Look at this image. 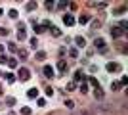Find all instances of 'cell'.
Wrapping results in <instances>:
<instances>
[{"label": "cell", "mask_w": 128, "mask_h": 115, "mask_svg": "<svg viewBox=\"0 0 128 115\" xmlns=\"http://www.w3.org/2000/svg\"><path fill=\"white\" fill-rule=\"evenodd\" d=\"M17 77H19L21 81H29V79H31V71H29L27 67H21V69L17 71Z\"/></svg>", "instance_id": "obj_1"}, {"label": "cell", "mask_w": 128, "mask_h": 115, "mask_svg": "<svg viewBox=\"0 0 128 115\" xmlns=\"http://www.w3.org/2000/svg\"><path fill=\"white\" fill-rule=\"evenodd\" d=\"M122 35H124V31H122L120 27H113V29H111V37H113V38H120Z\"/></svg>", "instance_id": "obj_2"}, {"label": "cell", "mask_w": 128, "mask_h": 115, "mask_svg": "<svg viewBox=\"0 0 128 115\" xmlns=\"http://www.w3.org/2000/svg\"><path fill=\"white\" fill-rule=\"evenodd\" d=\"M63 23H65V25H69V27H73V25H75V17L71 16V14H65V16H63Z\"/></svg>", "instance_id": "obj_3"}, {"label": "cell", "mask_w": 128, "mask_h": 115, "mask_svg": "<svg viewBox=\"0 0 128 115\" xmlns=\"http://www.w3.org/2000/svg\"><path fill=\"white\" fill-rule=\"evenodd\" d=\"M105 67H107V71H109V73H113V71H120V65H118V63H113V61H109Z\"/></svg>", "instance_id": "obj_4"}, {"label": "cell", "mask_w": 128, "mask_h": 115, "mask_svg": "<svg viewBox=\"0 0 128 115\" xmlns=\"http://www.w3.org/2000/svg\"><path fill=\"white\" fill-rule=\"evenodd\" d=\"M42 73H44V77H52V75H54V67H52V65H44Z\"/></svg>", "instance_id": "obj_5"}, {"label": "cell", "mask_w": 128, "mask_h": 115, "mask_svg": "<svg viewBox=\"0 0 128 115\" xmlns=\"http://www.w3.org/2000/svg\"><path fill=\"white\" fill-rule=\"evenodd\" d=\"M94 44H96V48L105 50V40H103V38H96V40H94Z\"/></svg>", "instance_id": "obj_6"}, {"label": "cell", "mask_w": 128, "mask_h": 115, "mask_svg": "<svg viewBox=\"0 0 128 115\" xmlns=\"http://www.w3.org/2000/svg\"><path fill=\"white\" fill-rule=\"evenodd\" d=\"M58 69H59L61 73H65V71H67V61L59 60V61H58Z\"/></svg>", "instance_id": "obj_7"}, {"label": "cell", "mask_w": 128, "mask_h": 115, "mask_svg": "<svg viewBox=\"0 0 128 115\" xmlns=\"http://www.w3.org/2000/svg\"><path fill=\"white\" fill-rule=\"evenodd\" d=\"M73 79H75V82H80V81H84V75H82V71H75V77H73Z\"/></svg>", "instance_id": "obj_8"}, {"label": "cell", "mask_w": 128, "mask_h": 115, "mask_svg": "<svg viewBox=\"0 0 128 115\" xmlns=\"http://www.w3.org/2000/svg\"><path fill=\"white\" fill-rule=\"evenodd\" d=\"M75 40H76V46H80V48H84V46H86V38L84 37H76Z\"/></svg>", "instance_id": "obj_9"}, {"label": "cell", "mask_w": 128, "mask_h": 115, "mask_svg": "<svg viewBox=\"0 0 128 115\" xmlns=\"http://www.w3.org/2000/svg\"><path fill=\"white\" fill-rule=\"evenodd\" d=\"M27 96H29V98H36L38 96V88H31V90L27 92Z\"/></svg>", "instance_id": "obj_10"}, {"label": "cell", "mask_w": 128, "mask_h": 115, "mask_svg": "<svg viewBox=\"0 0 128 115\" xmlns=\"http://www.w3.org/2000/svg\"><path fill=\"white\" fill-rule=\"evenodd\" d=\"M6 63H8V67H12V69H14V67H17V60H16V58H10Z\"/></svg>", "instance_id": "obj_11"}, {"label": "cell", "mask_w": 128, "mask_h": 115, "mask_svg": "<svg viewBox=\"0 0 128 115\" xmlns=\"http://www.w3.org/2000/svg\"><path fill=\"white\" fill-rule=\"evenodd\" d=\"M36 60H38V61H44V60H46V52H42V50H40V52H36Z\"/></svg>", "instance_id": "obj_12"}, {"label": "cell", "mask_w": 128, "mask_h": 115, "mask_svg": "<svg viewBox=\"0 0 128 115\" xmlns=\"http://www.w3.org/2000/svg\"><path fill=\"white\" fill-rule=\"evenodd\" d=\"M94 96H96V100H102V98H103V90H102V88H96Z\"/></svg>", "instance_id": "obj_13"}, {"label": "cell", "mask_w": 128, "mask_h": 115, "mask_svg": "<svg viewBox=\"0 0 128 115\" xmlns=\"http://www.w3.org/2000/svg\"><path fill=\"white\" fill-rule=\"evenodd\" d=\"M50 31H52V35H54V37H59V35H61V31H59L58 27H54V25L50 27Z\"/></svg>", "instance_id": "obj_14"}, {"label": "cell", "mask_w": 128, "mask_h": 115, "mask_svg": "<svg viewBox=\"0 0 128 115\" xmlns=\"http://www.w3.org/2000/svg\"><path fill=\"white\" fill-rule=\"evenodd\" d=\"M80 92H82V94H86V92H88V84H86L84 81L80 82Z\"/></svg>", "instance_id": "obj_15"}, {"label": "cell", "mask_w": 128, "mask_h": 115, "mask_svg": "<svg viewBox=\"0 0 128 115\" xmlns=\"http://www.w3.org/2000/svg\"><path fill=\"white\" fill-rule=\"evenodd\" d=\"M32 29H34V33H36V35H40V33L44 31V27H42V25H36V23H34V27H32Z\"/></svg>", "instance_id": "obj_16"}, {"label": "cell", "mask_w": 128, "mask_h": 115, "mask_svg": "<svg viewBox=\"0 0 128 115\" xmlns=\"http://www.w3.org/2000/svg\"><path fill=\"white\" fill-rule=\"evenodd\" d=\"M88 19H90V17L86 16V14H82V16H80V17H78V21H80V23H82V25H84V23H88Z\"/></svg>", "instance_id": "obj_17"}, {"label": "cell", "mask_w": 128, "mask_h": 115, "mask_svg": "<svg viewBox=\"0 0 128 115\" xmlns=\"http://www.w3.org/2000/svg\"><path fill=\"white\" fill-rule=\"evenodd\" d=\"M90 84L94 88H100V82H98V79H94V77H90Z\"/></svg>", "instance_id": "obj_18"}, {"label": "cell", "mask_w": 128, "mask_h": 115, "mask_svg": "<svg viewBox=\"0 0 128 115\" xmlns=\"http://www.w3.org/2000/svg\"><path fill=\"white\" fill-rule=\"evenodd\" d=\"M34 8H36V2H29L27 4V12H32Z\"/></svg>", "instance_id": "obj_19"}, {"label": "cell", "mask_w": 128, "mask_h": 115, "mask_svg": "<svg viewBox=\"0 0 128 115\" xmlns=\"http://www.w3.org/2000/svg\"><path fill=\"white\" fill-rule=\"evenodd\" d=\"M19 58H21V60H27V50H25V48L19 50Z\"/></svg>", "instance_id": "obj_20"}, {"label": "cell", "mask_w": 128, "mask_h": 115, "mask_svg": "<svg viewBox=\"0 0 128 115\" xmlns=\"http://www.w3.org/2000/svg\"><path fill=\"white\" fill-rule=\"evenodd\" d=\"M124 12H126V8L122 6V8H118V10H115L113 14H115V16H120V14H124Z\"/></svg>", "instance_id": "obj_21"}, {"label": "cell", "mask_w": 128, "mask_h": 115, "mask_svg": "<svg viewBox=\"0 0 128 115\" xmlns=\"http://www.w3.org/2000/svg\"><path fill=\"white\" fill-rule=\"evenodd\" d=\"M6 104H8V105L12 107V105L16 104V98H12V96H10V98H6Z\"/></svg>", "instance_id": "obj_22"}, {"label": "cell", "mask_w": 128, "mask_h": 115, "mask_svg": "<svg viewBox=\"0 0 128 115\" xmlns=\"http://www.w3.org/2000/svg\"><path fill=\"white\" fill-rule=\"evenodd\" d=\"M65 105H67L69 109H73V107H75V102H73V100H67V102H65Z\"/></svg>", "instance_id": "obj_23"}, {"label": "cell", "mask_w": 128, "mask_h": 115, "mask_svg": "<svg viewBox=\"0 0 128 115\" xmlns=\"http://www.w3.org/2000/svg\"><path fill=\"white\" fill-rule=\"evenodd\" d=\"M6 81H8V82H14V81H16V77L12 75V73H8V75H6Z\"/></svg>", "instance_id": "obj_24"}, {"label": "cell", "mask_w": 128, "mask_h": 115, "mask_svg": "<svg viewBox=\"0 0 128 115\" xmlns=\"http://www.w3.org/2000/svg\"><path fill=\"white\" fill-rule=\"evenodd\" d=\"M69 54H71V58H78V52H76L75 48H71V50H69Z\"/></svg>", "instance_id": "obj_25"}, {"label": "cell", "mask_w": 128, "mask_h": 115, "mask_svg": "<svg viewBox=\"0 0 128 115\" xmlns=\"http://www.w3.org/2000/svg\"><path fill=\"white\" fill-rule=\"evenodd\" d=\"M10 17L12 19H17V10H10Z\"/></svg>", "instance_id": "obj_26"}, {"label": "cell", "mask_w": 128, "mask_h": 115, "mask_svg": "<svg viewBox=\"0 0 128 115\" xmlns=\"http://www.w3.org/2000/svg\"><path fill=\"white\" fill-rule=\"evenodd\" d=\"M31 46H32V48H36V46H38V40H36V37H34V38H31Z\"/></svg>", "instance_id": "obj_27"}, {"label": "cell", "mask_w": 128, "mask_h": 115, "mask_svg": "<svg viewBox=\"0 0 128 115\" xmlns=\"http://www.w3.org/2000/svg\"><path fill=\"white\" fill-rule=\"evenodd\" d=\"M44 6H46V10H54V6H56V4H54V2H46Z\"/></svg>", "instance_id": "obj_28"}, {"label": "cell", "mask_w": 128, "mask_h": 115, "mask_svg": "<svg viewBox=\"0 0 128 115\" xmlns=\"http://www.w3.org/2000/svg\"><path fill=\"white\" fill-rule=\"evenodd\" d=\"M65 88H67L69 92H71V90H75V82H69V84H67V86H65Z\"/></svg>", "instance_id": "obj_29"}, {"label": "cell", "mask_w": 128, "mask_h": 115, "mask_svg": "<svg viewBox=\"0 0 128 115\" xmlns=\"http://www.w3.org/2000/svg\"><path fill=\"white\" fill-rule=\"evenodd\" d=\"M111 88H113V90H118V88H120V82H113Z\"/></svg>", "instance_id": "obj_30"}, {"label": "cell", "mask_w": 128, "mask_h": 115, "mask_svg": "<svg viewBox=\"0 0 128 115\" xmlns=\"http://www.w3.org/2000/svg\"><path fill=\"white\" fill-rule=\"evenodd\" d=\"M8 48H10L12 52H16V50H17V46H16V44H14V42H10V44H8Z\"/></svg>", "instance_id": "obj_31"}, {"label": "cell", "mask_w": 128, "mask_h": 115, "mask_svg": "<svg viewBox=\"0 0 128 115\" xmlns=\"http://www.w3.org/2000/svg\"><path fill=\"white\" fill-rule=\"evenodd\" d=\"M46 94H48V96H54V88L48 86V88H46Z\"/></svg>", "instance_id": "obj_32"}, {"label": "cell", "mask_w": 128, "mask_h": 115, "mask_svg": "<svg viewBox=\"0 0 128 115\" xmlns=\"http://www.w3.org/2000/svg\"><path fill=\"white\" fill-rule=\"evenodd\" d=\"M21 113H23V115H31V109H29V107H23Z\"/></svg>", "instance_id": "obj_33"}, {"label": "cell", "mask_w": 128, "mask_h": 115, "mask_svg": "<svg viewBox=\"0 0 128 115\" xmlns=\"http://www.w3.org/2000/svg\"><path fill=\"white\" fill-rule=\"evenodd\" d=\"M10 33V31H8V29H0V35H2V37H6V35Z\"/></svg>", "instance_id": "obj_34"}, {"label": "cell", "mask_w": 128, "mask_h": 115, "mask_svg": "<svg viewBox=\"0 0 128 115\" xmlns=\"http://www.w3.org/2000/svg\"><path fill=\"white\" fill-rule=\"evenodd\" d=\"M38 105H40V107H42V105H46V100L40 98V100H38Z\"/></svg>", "instance_id": "obj_35"}, {"label": "cell", "mask_w": 128, "mask_h": 115, "mask_svg": "<svg viewBox=\"0 0 128 115\" xmlns=\"http://www.w3.org/2000/svg\"><path fill=\"white\" fill-rule=\"evenodd\" d=\"M2 50H4V46H2V44H0V54H2Z\"/></svg>", "instance_id": "obj_36"}, {"label": "cell", "mask_w": 128, "mask_h": 115, "mask_svg": "<svg viewBox=\"0 0 128 115\" xmlns=\"http://www.w3.org/2000/svg\"><path fill=\"white\" fill-rule=\"evenodd\" d=\"M2 12H4V10H0V16H2Z\"/></svg>", "instance_id": "obj_37"}, {"label": "cell", "mask_w": 128, "mask_h": 115, "mask_svg": "<svg viewBox=\"0 0 128 115\" xmlns=\"http://www.w3.org/2000/svg\"><path fill=\"white\" fill-rule=\"evenodd\" d=\"M10 115H14V113H10Z\"/></svg>", "instance_id": "obj_38"}, {"label": "cell", "mask_w": 128, "mask_h": 115, "mask_svg": "<svg viewBox=\"0 0 128 115\" xmlns=\"http://www.w3.org/2000/svg\"><path fill=\"white\" fill-rule=\"evenodd\" d=\"M0 75H2V73H0Z\"/></svg>", "instance_id": "obj_39"}]
</instances>
